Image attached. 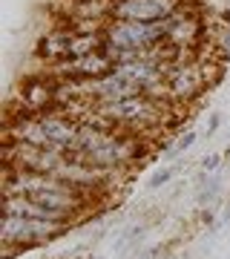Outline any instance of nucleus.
<instances>
[{
    "mask_svg": "<svg viewBox=\"0 0 230 259\" xmlns=\"http://www.w3.org/2000/svg\"><path fill=\"white\" fill-rule=\"evenodd\" d=\"M3 193H15V196H26L32 202L52 207V210L66 213L72 222H81L83 216L92 210V204L98 196L83 193L81 187L69 185L58 176H43V173H29V170H15L6 167L3 176Z\"/></svg>",
    "mask_w": 230,
    "mask_h": 259,
    "instance_id": "1",
    "label": "nucleus"
},
{
    "mask_svg": "<svg viewBox=\"0 0 230 259\" xmlns=\"http://www.w3.org/2000/svg\"><path fill=\"white\" fill-rule=\"evenodd\" d=\"M75 158L89 161L107 170H132L147 158V136L124 133V130H104L95 124H81L78 141L72 150Z\"/></svg>",
    "mask_w": 230,
    "mask_h": 259,
    "instance_id": "2",
    "label": "nucleus"
},
{
    "mask_svg": "<svg viewBox=\"0 0 230 259\" xmlns=\"http://www.w3.org/2000/svg\"><path fill=\"white\" fill-rule=\"evenodd\" d=\"M213 72L216 66L210 61H204V55L184 58V61H175L167 72L164 81V98L178 110H187L190 104H196L204 95V90L213 83Z\"/></svg>",
    "mask_w": 230,
    "mask_h": 259,
    "instance_id": "3",
    "label": "nucleus"
},
{
    "mask_svg": "<svg viewBox=\"0 0 230 259\" xmlns=\"http://www.w3.org/2000/svg\"><path fill=\"white\" fill-rule=\"evenodd\" d=\"M69 231V225L46 222V219H29V216H15L3 213V228H0V242H3V256L12 259L15 250H29L37 245L58 239Z\"/></svg>",
    "mask_w": 230,
    "mask_h": 259,
    "instance_id": "4",
    "label": "nucleus"
},
{
    "mask_svg": "<svg viewBox=\"0 0 230 259\" xmlns=\"http://www.w3.org/2000/svg\"><path fill=\"white\" fill-rule=\"evenodd\" d=\"M164 26V44L178 49V52H199L207 37V23L204 12L196 0H187L181 9H175L170 18L161 20Z\"/></svg>",
    "mask_w": 230,
    "mask_h": 259,
    "instance_id": "5",
    "label": "nucleus"
},
{
    "mask_svg": "<svg viewBox=\"0 0 230 259\" xmlns=\"http://www.w3.org/2000/svg\"><path fill=\"white\" fill-rule=\"evenodd\" d=\"M164 44V26L156 23H138V20H110L104 26V47L124 49V52H150Z\"/></svg>",
    "mask_w": 230,
    "mask_h": 259,
    "instance_id": "6",
    "label": "nucleus"
},
{
    "mask_svg": "<svg viewBox=\"0 0 230 259\" xmlns=\"http://www.w3.org/2000/svg\"><path fill=\"white\" fill-rule=\"evenodd\" d=\"M112 58L107 55V49H95L89 55L69 58V61H58V64L46 66V72L58 78V81H86V78H101V75L112 72Z\"/></svg>",
    "mask_w": 230,
    "mask_h": 259,
    "instance_id": "7",
    "label": "nucleus"
},
{
    "mask_svg": "<svg viewBox=\"0 0 230 259\" xmlns=\"http://www.w3.org/2000/svg\"><path fill=\"white\" fill-rule=\"evenodd\" d=\"M187 0H112V20H138L156 23L181 9Z\"/></svg>",
    "mask_w": 230,
    "mask_h": 259,
    "instance_id": "8",
    "label": "nucleus"
},
{
    "mask_svg": "<svg viewBox=\"0 0 230 259\" xmlns=\"http://www.w3.org/2000/svg\"><path fill=\"white\" fill-rule=\"evenodd\" d=\"M72 35H75L72 23H61V26L49 29L46 35L37 37L35 55L40 58L46 66L58 64V61H66V58H69V47H72Z\"/></svg>",
    "mask_w": 230,
    "mask_h": 259,
    "instance_id": "9",
    "label": "nucleus"
},
{
    "mask_svg": "<svg viewBox=\"0 0 230 259\" xmlns=\"http://www.w3.org/2000/svg\"><path fill=\"white\" fill-rule=\"evenodd\" d=\"M144 231H147V225L144 222H135V225H129V228H124V231L112 239V248H110V256H129L132 250H138V239L144 236Z\"/></svg>",
    "mask_w": 230,
    "mask_h": 259,
    "instance_id": "10",
    "label": "nucleus"
},
{
    "mask_svg": "<svg viewBox=\"0 0 230 259\" xmlns=\"http://www.w3.org/2000/svg\"><path fill=\"white\" fill-rule=\"evenodd\" d=\"M196 144V130H187L184 136H178V141H175L173 147H170V158H178V156H184L187 150Z\"/></svg>",
    "mask_w": 230,
    "mask_h": 259,
    "instance_id": "11",
    "label": "nucleus"
},
{
    "mask_svg": "<svg viewBox=\"0 0 230 259\" xmlns=\"http://www.w3.org/2000/svg\"><path fill=\"white\" fill-rule=\"evenodd\" d=\"M178 173V164H170V167H161V170H156L153 176H150V190H158V187H164L170 179Z\"/></svg>",
    "mask_w": 230,
    "mask_h": 259,
    "instance_id": "12",
    "label": "nucleus"
},
{
    "mask_svg": "<svg viewBox=\"0 0 230 259\" xmlns=\"http://www.w3.org/2000/svg\"><path fill=\"white\" fill-rule=\"evenodd\" d=\"M221 164H224V156H221V153H210V156H204L202 161H199V170H202V173H216Z\"/></svg>",
    "mask_w": 230,
    "mask_h": 259,
    "instance_id": "13",
    "label": "nucleus"
},
{
    "mask_svg": "<svg viewBox=\"0 0 230 259\" xmlns=\"http://www.w3.org/2000/svg\"><path fill=\"white\" fill-rule=\"evenodd\" d=\"M219 124H221V118H219V115H210V121H207V136H213V133L219 130Z\"/></svg>",
    "mask_w": 230,
    "mask_h": 259,
    "instance_id": "14",
    "label": "nucleus"
}]
</instances>
